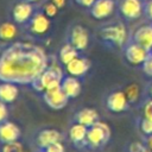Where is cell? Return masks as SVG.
Instances as JSON below:
<instances>
[{"instance_id": "cell-22", "label": "cell", "mask_w": 152, "mask_h": 152, "mask_svg": "<svg viewBox=\"0 0 152 152\" xmlns=\"http://www.w3.org/2000/svg\"><path fill=\"white\" fill-rule=\"evenodd\" d=\"M18 36V28L14 23L4 21L0 24V42L12 43Z\"/></svg>"}, {"instance_id": "cell-41", "label": "cell", "mask_w": 152, "mask_h": 152, "mask_svg": "<svg viewBox=\"0 0 152 152\" xmlns=\"http://www.w3.org/2000/svg\"><path fill=\"white\" fill-rule=\"evenodd\" d=\"M142 1H144V2H145V1H147V0H142Z\"/></svg>"}, {"instance_id": "cell-33", "label": "cell", "mask_w": 152, "mask_h": 152, "mask_svg": "<svg viewBox=\"0 0 152 152\" xmlns=\"http://www.w3.org/2000/svg\"><path fill=\"white\" fill-rule=\"evenodd\" d=\"M76 4H78L80 6L82 7H87V8H90V6L94 4L95 0H74Z\"/></svg>"}, {"instance_id": "cell-37", "label": "cell", "mask_w": 152, "mask_h": 152, "mask_svg": "<svg viewBox=\"0 0 152 152\" xmlns=\"http://www.w3.org/2000/svg\"><path fill=\"white\" fill-rule=\"evenodd\" d=\"M25 1H28V2H37V1H39V0H25Z\"/></svg>"}, {"instance_id": "cell-13", "label": "cell", "mask_w": 152, "mask_h": 152, "mask_svg": "<svg viewBox=\"0 0 152 152\" xmlns=\"http://www.w3.org/2000/svg\"><path fill=\"white\" fill-rule=\"evenodd\" d=\"M131 39L151 52L152 51V23L147 21L145 24L139 25L131 34Z\"/></svg>"}, {"instance_id": "cell-7", "label": "cell", "mask_w": 152, "mask_h": 152, "mask_svg": "<svg viewBox=\"0 0 152 152\" xmlns=\"http://www.w3.org/2000/svg\"><path fill=\"white\" fill-rule=\"evenodd\" d=\"M39 95H40L42 100L44 101V103L49 108H51L53 110H61V109H63L68 104V102L70 101V99L62 90L61 86L59 87H56V88L46 89V90H44Z\"/></svg>"}, {"instance_id": "cell-8", "label": "cell", "mask_w": 152, "mask_h": 152, "mask_svg": "<svg viewBox=\"0 0 152 152\" xmlns=\"http://www.w3.org/2000/svg\"><path fill=\"white\" fill-rule=\"evenodd\" d=\"M62 140H63V134L58 129L50 128V127L38 129L32 138V142H33V146L36 147V151H40L48 147L49 145L57 141H62Z\"/></svg>"}, {"instance_id": "cell-15", "label": "cell", "mask_w": 152, "mask_h": 152, "mask_svg": "<svg viewBox=\"0 0 152 152\" xmlns=\"http://www.w3.org/2000/svg\"><path fill=\"white\" fill-rule=\"evenodd\" d=\"M90 66H91L90 61L87 57L80 55L65 65V71L68 75L75 76L77 78L82 80L88 74V71L90 70Z\"/></svg>"}, {"instance_id": "cell-23", "label": "cell", "mask_w": 152, "mask_h": 152, "mask_svg": "<svg viewBox=\"0 0 152 152\" xmlns=\"http://www.w3.org/2000/svg\"><path fill=\"white\" fill-rule=\"evenodd\" d=\"M124 91H125L129 103H134L139 97V87H138V84H134V83L129 84V86L126 87V89Z\"/></svg>"}, {"instance_id": "cell-2", "label": "cell", "mask_w": 152, "mask_h": 152, "mask_svg": "<svg viewBox=\"0 0 152 152\" xmlns=\"http://www.w3.org/2000/svg\"><path fill=\"white\" fill-rule=\"evenodd\" d=\"M99 38L102 44L108 48L122 49L129 40L131 36L128 34V30L122 21H115L101 26L99 30Z\"/></svg>"}, {"instance_id": "cell-35", "label": "cell", "mask_w": 152, "mask_h": 152, "mask_svg": "<svg viewBox=\"0 0 152 152\" xmlns=\"http://www.w3.org/2000/svg\"><path fill=\"white\" fill-rule=\"evenodd\" d=\"M146 145H147V148H148V150L152 152V135H148V137H147Z\"/></svg>"}, {"instance_id": "cell-1", "label": "cell", "mask_w": 152, "mask_h": 152, "mask_svg": "<svg viewBox=\"0 0 152 152\" xmlns=\"http://www.w3.org/2000/svg\"><path fill=\"white\" fill-rule=\"evenodd\" d=\"M49 64L42 46L28 42L11 43L0 53V81L30 86Z\"/></svg>"}, {"instance_id": "cell-29", "label": "cell", "mask_w": 152, "mask_h": 152, "mask_svg": "<svg viewBox=\"0 0 152 152\" xmlns=\"http://www.w3.org/2000/svg\"><path fill=\"white\" fill-rule=\"evenodd\" d=\"M144 17L147 19V21L152 23V0L144 2Z\"/></svg>"}, {"instance_id": "cell-17", "label": "cell", "mask_w": 152, "mask_h": 152, "mask_svg": "<svg viewBox=\"0 0 152 152\" xmlns=\"http://www.w3.org/2000/svg\"><path fill=\"white\" fill-rule=\"evenodd\" d=\"M99 120H100V116L96 109L90 107H84L75 112V114L72 115L71 122H77V124L84 125L86 127H90L94 124H96Z\"/></svg>"}, {"instance_id": "cell-3", "label": "cell", "mask_w": 152, "mask_h": 152, "mask_svg": "<svg viewBox=\"0 0 152 152\" xmlns=\"http://www.w3.org/2000/svg\"><path fill=\"white\" fill-rule=\"evenodd\" d=\"M64 77V72L59 65L52 63L46 66V69L28 86L36 93L42 94L46 89L56 88L61 86V82Z\"/></svg>"}, {"instance_id": "cell-26", "label": "cell", "mask_w": 152, "mask_h": 152, "mask_svg": "<svg viewBox=\"0 0 152 152\" xmlns=\"http://www.w3.org/2000/svg\"><path fill=\"white\" fill-rule=\"evenodd\" d=\"M58 10H59V8H58L53 2H51V1L46 2V4L43 6V12H44L49 18L56 17L57 13H58Z\"/></svg>"}, {"instance_id": "cell-24", "label": "cell", "mask_w": 152, "mask_h": 152, "mask_svg": "<svg viewBox=\"0 0 152 152\" xmlns=\"http://www.w3.org/2000/svg\"><path fill=\"white\" fill-rule=\"evenodd\" d=\"M139 129L146 137L152 135V119H147L142 116V119L139 121Z\"/></svg>"}, {"instance_id": "cell-9", "label": "cell", "mask_w": 152, "mask_h": 152, "mask_svg": "<svg viewBox=\"0 0 152 152\" xmlns=\"http://www.w3.org/2000/svg\"><path fill=\"white\" fill-rule=\"evenodd\" d=\"M66 42L71 44L76 50L82 52L88 48L90 42V36L88 30L82 25H74L69 31Z\"/></svg>"}, {"instance_id": "cell-30", "label": "cell", "mask_w": 152, "mask_h": 152, "mask_svg": "<svg viewBox=\"0 0 152 152\" xmlns=\"http://www.w3.org/2000/svg\"><path fill=\"white\" fill-rule=\"evenodd\" d=\"M141 69H142L144 74H146L147 76L152 77V57H151V55H150L148 58L144 62V64L141 65Z\"/></svg>"}, {"instance_id": "cell-31", "label": "cell", "mask_w": 152, "mask_h": 152, "mask_svg": "<svg viewBox=\"0 0 152 152\" xmlns=\"http://www.w3.org/2000/svg\"><path fill=\"white\" fill-rule=\"evenodd\" d=\"M8 104L0 101V124L8 120Z\"/></svg>"}, {"instance_id": "cell-38", "label": "cell", "mask_w": 152, "mask_h": 152, "mask_svg": "<svg viewBox=\"0 0 152 152\" xmlns=\"http://www.w3.org/2000/svg\"><path fill=\"white\" fill-rule=\"evenodd\" d=\"M142 152H151V151H150V150H148V148H147V147H146V148H145V150H144V151H142Z\"/></svg>"}, {"instance_id": "cell-6", "label": "cell", "mask_w": 152, "mask_h": 152, "mask_svg": "<svg viewBox=\"0 0 152 152\" xmlns=\"http://www.w3.org/2000/svg\"><path fill=\"white\" fill-rule=\"evenodd\" d=\"M124 57L131 65H142L144 62L148 58L150 51H147L145 48L139 45L138 43L133 42L131 38L126 43V45L122 48Z\"/></svg>"}, {"instance_id": "cell-5", "label": "cell", "mask_w": 152, "mask_h": 152, "mask_svg": "<svg viewBox=\"0 0 152 152\" xmlns=\"http://www.w3.org/2000/svg\"><path fill=\"white\" fill-rule=\"evenodd\" d=\"M116 11L120 18L126 23L139 20L144 17L142 0H119L116 2Z\"/></svg>"}, {"instance_id": "cell-21", "label": "cell", "mask_w": 152, "mask_h": 152, "mask_svg": "<svg viewBox=\"0 0 152 152\" xmlns=\"http://www.w3.org/2000/svg\"><path fill=\"white\" fill-rule=\"evenodd\" d=\"M77 56H80V51L78 50H76L71 44H69L68 42L65 43V44H63L62 46H61V49L58 50V56H57V58H58V62L63 65V66H65L68 63H70L74 58H76Z\"/></svg>"}, {"instance_id": "cell-40", "label": "cell", "mask_w": 152, "mask_h": 152, "mask_svg": "<svg viewBox=\"0 0 152 152\" xmlns=\"http://www.w3.org/2000/svg\"><path fill=\"white\" fill-rule=\"evenodd\" d=\"M0 152H1V145H0Z\"/></svg>"}, {"instance_id": "cell-14", "label": "cell", "mask_w": 152, "mask_h": 152, "mask_svg": "<svg viewBox=\"0 0 152 152\" xmlns=\"http://www.w3.org/2000/svg\"><path fill=\"white\" fill-rule=\"evenodd\" d=\"M21 138L20 127L13 121L6 120L0 124V145H6L10 142L19 141Z\"/></svg>"}, {"instance_id": "cell-32", "label": "cell", "mask_w": 152, "mask_h": 152, "mask_svg": "<svg viewBox=\"0 0 152 152\" xmlns=\"http://www.w3.org/2000/svg\"><path fill=\"white\" fill-rule=\"evenodd\" d=\"M146 148V146L141 142H132L128 146V152H142Z\"/></svg>"}, {"instance_id": "cell-4", "label": "cell", "mask_w": 152, "mask_h": 152, "mask_svg": "<svg viewBox=\"0 0 152 152\" xmlns=\"http://www.w3.org/2000/svg\"><path fill=\"white\" fill-rule=\"evenodd\" d=\"M110 128L106 122L97 121L93 126L88 127L87 132V139H86V146L84 150L96 151L103 148L109 139H110Z\"/></svg>"}, {"instance_id": "cell-16", "label": "cell", "mask_w": 152, "mask_h": 152, "mask_svg": "<svg viewBox=\"0 0 152 152\" xmlns=\"http://www.w3.org/2000/svg\"><path fill=\"white\" fill-rule=\"evenodd\" d=\"M87 132H88V127H86L84 125H81L77 122H71V125L68 129V139L74 147L78 148V150H84Z\"/></svg>"}, {"instance_id": "cell-18", "label": "cell", "mask_w": 152, "mask_h": 152, "mask_svg": "<svg viewBox=\"0 0 152 152\" xmlns=\"http://www.w3.org/2000/svg\"><path fill=\"white\" fill-rule=\"evenodd\" d=\"M33 14H34L33 7H32L31 2H28V1H21V2L15 4L13 10H12L13 20L17 24H26V23H28Z\"/></svg>"}, {"instance_id": "cell-12", "label": "cell", "mask_w": 152, "mask_h": 152, "mask_svg": "<svg viewBox=\"0 0 152 152\" xmlns=\"http://www.w3.org/2000/svg\"><path fill=\"white\" fill-rule=\"evenodd\" d=\"M116 10L115 0H95L89 8V13L94 19L103 20L113 14Z\"/></svg>"}, {"instance_id": "cell-11", "label": "cell", "mask_w": 152, "mask_h": 152, "mask_svg": "<svg viewBox=\"0 0 152 152\" xmlns=\"http://www.w3.org/2000/svg\"><path fill=\"white\" fill-rule=\"evenodd\" d=\"M106 108L112 113H124L129 108V101L124 90H114L106 97Z\"/></svg>"}, {"instance_id": "cell-39", "label": "cell", "mask_w": 152, "mask_h": 152, "mask_svg": "<svg viewBox=\"0 0 152 152\" xmlns=\"http://www.w3.org/2000/svg\"><path fill=\"white\" fill-rule=\"evenodd\" d=\"M150 55H151V57H152V51H151V52H150Z\"/></svg>"}, {"instance_id": "cell-25", "label": "cell", "mask_w": 152, "mask_h": 152, "mask_svg": "<svg viewBox=\"0 0 152 152\" xmlns=\"http://www.w3.org/2000/svg\"><path fill=\"white\" fill-rule=\"evenodd\" d=\"M1 152H24V148H23V145L19 141H14V142L2 145L1 146Z\"/></svg>"}, {"instance_id": "cell-34", "label": "cell", "mask_w": 152, "mask_h": 152, "mask_svg": "<svg viewBox=\"0 0 152 152\" xmlns=\"http://www.w3.org/2000/svg\"><path fill=\"white\" fill-rule=\"evenodd\" d=\"M50 1H51V2H53V4H55L59 10H61V8H63V7L65 6V0H50Z\"/></svg>"}, {"instance_id": "cell-10", "label": "cell", "mask_w": 152, "mask_h": 152, "mask_svg": "<svg viewBox=\"0 0 152 152\" xmlns=\"http://www.w3.org/2000/svg\"><path fill=\"white\" fill-rule=\"evenodd\" d=\"M51 26L50 18L44 12H37L32 15L30 21L27 23L28 32L34 37H43L45 36Z\"/></svg>"}, {"instance_id": "cell-20", "label": "cell", "mask_w": 152, "mask_h": 152, "mask_svg": "<svg viewBox=\"0 0 152 152\" xmlns=\"http://www.w3.org/2000/svg\"><path fill=\"white\" fill-rule=\"evenodd\" d=\"M19 95L18 84L12 82H2L0 81V101L11 104L13 103Z\"/></svg>"}, {"instance_id": "cell-28", "label": "cell", "mask_w": 152, "mask_h": 152, "mask_svg": "<svg viewBox=\"0 0 152 152\" xmlns=\"http://www.w3.org/2000/svg\"><path fill=\"white\" fill-rule=\"evenodd\" d=\"M142 115L144 118H147V119H152V97H150L144 107H142Z\"/></svg>"}, {"instance_id": "cell-19", "label": "cell", "mask_w": 152, "mask_h": 152, "mask_svg": "<svg viewBox=\"0 0 152 152\" xmlns=\"http://www.w3.org/2000/svg\"><path fill=\"white\" fill-rule=\"evenodd\" d=\"M61 88L70 100L76 99L82 91L81 78H77L75 76L66 74V75H64V77L61 82Z\"/></svg>"}, {"instance_id": "cell-27", "label": "cell", "mask_w": 152, "mask_h": 152, "mask_svg": "<svg viewBox=\"0 0 152 152\" xmlns=\"http://www.w3.org/2000/svg\"><path fill=\"white\" fill-rule=\"evenodd\" d=\"M36 152H65L64 150V145L62 141H57V142H53L51 145H49L48 147L40 150V151H36Z\"/></svg>"}, {"instance_id": "cell-36", "label": "cell", "mask_w": 152, "mask_h": 152, "mask_svg": "<svg viewBox=\"0 0 152 152\" xmlns=\"http://www.w3.org/2000/svg\"><path fill=\"white\" fill-rule=\"evenodd\" d=\"M148 94H150V97H152V84H151L150 88H148Z\"/></svg>"}]
</instances>
